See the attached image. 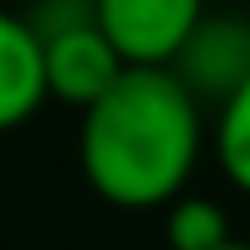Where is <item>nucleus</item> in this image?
<instances>
[{"label":"nucleus","instance_id":"obj_2","mask_svg":"<svg viewBox=\"0 0 250 250\" xmlns=\"http://www.w3.org/2000/svg\"><path fill=\"white\" fill-rule=\"evenodd\" d=\"M93 20L128 69H172L206 20V0H93Z\"/></svg>","mask_w":250,"mask_h":250},{"label":"nucleus","instance_id":"obj_5","mask_svg":"<svg viewBox=\"0 0 250 250\" xmlns=\"http://www.w3.org/2000/svg\"><path fill=\"white\" fill-rule=\"evenodd\" d=\"M44 98H49V83H44L40 35L30 30V20L0 10V133L30 123Z\"/></svg>","mask_w":250,"mask_h":250},{"label":"nucleus","instance_id":"obj_8","mask_svg":"<svg viewBox=\"0 0 250 250\" xmlns=\"http://www.w3.org/2000/svg\"><path fill=\"white\" fill-rule=\"evenodd\" d=\"M221 250H250V245H245V240H230V245H221Z\"/></svg>","mask_w":250,"mask_h":250},{"label":"nucleus","instance_id":"obj_3","mask_svg":"<svg viewBox=\"0 0 250 250\" xmlns=\"http://www.w3.org/2000/svg\"><path fill=\"white\" fill-rule=\"evenodd\" d=\"M44 44V83L49 98L74 103V108H93L118 79H123V54L108 44V35L98 30V20H79V25H59L49 35H40Z\"/></svg>","mask_w":250,"mask_h":250},{"label":"nucleus","instance_id":"obj_1","mask_svg":"<svg viewBox=\"0 0 250 250\" xmlns=\"http://www.w3.org/2000/svg\"><path fill=\"white\" fill-rule=\"evenodd\" d=\"M201 152V98L172 69H123V79L83 108L79 167L118 211L172 206Z\"/></svg>","mask_w":250,"mask_h":250},{"label":"nucleus","instance_id":"obj_6","mask_svg":"<svg viewBox=\"0 0 250 250\" xmlns=\"http://www.w3.org/2000/svg\"><path fill=\"white\" fill-rule=\"evenodd\" d=\"M216 162H221L226 182L250 196V74L221 103V118H216Z\"/></svg>","mask_w":250,"mask_h":250},{"label":"nucleus","instance_id":"obj_4","mask_svg":"<svg viewBox=\"0 0 250 250\" xmlns=\"http://www.w3.org/2000/svg\"><path fill=\"white\" fill-rule=\"evenodd\" d=\"M172 74L196 98L226 103L245 83V74H250V25L245 20H216V15H206L196 25V35L187 40V49L177 54Z\"/></svg>","mask_w":250,"mask_h":250},{"label":"nucleus","instance_id":"obj_7","mask_svg":"<svg viewBox=\"0 0 250 250\" xmlns=\"http://www.w3.org/2000/svg\"><path fill=\"white\" fill-rule=\"evenodd\" d=\"M167 240L172 250H221L230 245V216L206 196H177L167 206Z\"/></svg>","mask_w":250,"mask_h":250}]
</instances>
